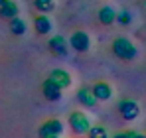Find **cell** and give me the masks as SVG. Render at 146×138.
Instances as JSON below:
<instances>
[{"instance_id": "cell-1", "label": "cell", "mask_w": 146, "mask_h": 138, "mask_svg": "<svg viewBox=\"0 0 146 138\" xmlns=\"http://www.w3.org/2000/svg\"><path fill=\"white\" fill-rule=\"evenodd\" d=\"M111 49H113V53H115L119 59H122V61H132V59H136V55H138L136 46H134L128 38H122V36L113 42Z\"/></svg>"}, {"instance_id": "cell-2", "label": "cell", "mask_w": 146, "mask_h": 138, "mask_svg": "<svg viewBox=\"0 0 146 138\" xmlns=\"http://www.w3.org/2000/svg\"><path fill=\"white\" fill-rule=\"evenodd\" d=\"M69 126L75 134H87L91 128V118L81 111H75L69 115Z\"/></svg>"}, {"instance_id": "cell-3", "label": "cell", "mask_w": 146, "mask_h": 138, "mask_svg": "<svg viewBox=\"0 0 146 138\" xmlns=\"http://www.w3.org/2000/svg\"><path fill=\"white\" fill-rule=\"evenodd\" d=\"M117 109H119V113L124 120H136L138 115H140V107H138V103L136 101H132V99H122L119 101V105H117Z\"/></svg>"}, {"instance_id": "cell-4", "label": "cell", "mask_w": 146, "mask_h": 138, "mask_svg": "<svg viewBox=\"0 0 146 138\" xmlns=\"http://www.w3.org/2000/svg\"><path fill=\"white\" fill-rule=\"evenodd\" d=\"M63 134V122L59 118H51V120H46L40 130H38V136L40 138H53V136H61Z\"/></svg>"}, {"instance_id": "cell-5", "label": "cell", "mask_w": 146, "mask_h": 138, "mask_svg": "<svg viewBox=\"0 0 146 138\" xmlns=\"http://www.w3.org/2000/svg\"><path fill=\"white\" fill-rule=\"evenodd\" d=\"M69 46H71L77 53H85V51H89V47H91V38H89L87 32L77 30V32H73L71 38H69Z\"/></svg>"}, {"instance_id": "cell-6", "label": "cell", "mask_w": 146, "mask_h": 138, "mask_svg": "<svg viewBox=\"0 0 146 138\" xmlns=\"http://www.w3.org/2000/svg\"><path fill=\"white\" fill-rule=\"evenodd\" d=\"M61 91H63V89H61L57 83H53L49 77L44 81V85H42V93H44V97H46L48 101H51V103H55V101L61 99Z\"/></svg>"}, {"instance_id": "cell-7", "label": "cell", "mask_w": 146, "mask_h": 138, "mask_svg": "<svg viewBox=\"0 0 146 138\" xmlns=\"http://www.w3.org/2000/svg\"><path fill=\"white\" fill-rule=\"evenodd\" d=\"M20 14V8L14 0H0V18L4 20H12Z\"/></svg>"}, {"instance_id": "cell-8", "label": "cell", "mask_w": 146, "mask_h": 138, "mask_svg": "<svg viewBox=\"0 0 146 138\" xmlns=\"http://www.w3.org/2000/svg\"><path fill=\"white\" fill-rule=\"evenodd\" d=\"M49 79H51L53 83H57L61 89H69V87H71V75H69V71H65V69H53V71L49 73Z\"/></svg>"}, {"instance_id": "cell-9", "label": "cell", "mask_w": 146, "mask_h": 138, "mask_svg": "<svg viewBox=\"0 0 146 138\" xmlns=\"http://www.w3.org/2000/svg\"><path fill=\"white\" fill-rule=\"evenodd\" d=\"M91 89H93V95L97 97V101H109L113 97V87L105 81H97Z\"/></svg>"}, {"instance_id": "cell-10", "label": "cell", "mask_w": 146, "mask_h": 138, "mask_svg": "<svg viewBox=\"0 0 146 138\" xmlns=\"http://www.w3.org/2000/svg\"><path fill=\"white\" fill-rule=\"evenodd\" d=\"M77 101L83 105V107H95L97 105V97L93 95V89L91 87H81L79 91H77Z\"/></svg>"}, {"instance_id": "cell-11", "label": "cell", "mask_w": 146, "mask_h": 138, "mask_svg": "<svg viewBox=\"0 0 146 138\" xmlns=\"http://www.w3.org/2000/svg\"><path fill=\"white\" fill-rule=\"evenodd\" d=\"M34 28H36V32L40 34V36H48L49 32L53 30V24L49 20L46 14H40V16H36V20H34Z\"/></svg>"}, {"instance_id": "cell-12", "label": "cell", "mask_w": 146, "mask_h": 138, "mask_svg": "<svg viewBox=\"0 0 146 138\" xmlns=\"http://www.w3.org/2000/svg\"><path fill=\"white\" fill-rule=\"evenodd\" d=\"M49 49L55 53V55H67V40L63 38V36H53L51 40H49Z\"/></svg>"}, {"instance_id": "cell-13", "label": "cell", "mask_w": 146, "mask_h": 138, "mask_svg": "<svg viewBox=\"0 0 146 138\" xmlns=\"http://www.w3.org/2000/svg\"><path fill=\"white\" fill-rule=\"evenodd\" d=\"M99 22L103 26H113L117 24V10L113 6H103L99 10Z\"/></svg>"}, {"instance_id": "cell-14", "label": "cell", "mask_w": 146, "mask_h": 138, "mask_svg": "<svg viewBox=\"0 0 146 138\" xmlns=\"http://www.w3.org/2000/svg\"><path fill=\"white\" fill-rule=\"evenodd\" d=\"M8 22H10V32H12L14 36H24L26 34V22L20 16H16V18L8 20Z\"/></svg>"}, {"instance_id": "cell-15", "label": "cell", "mask_w": 146, "mask_h": 138, "mask_svg": "<svg viewBox=\"0 0 146 138\" xmlns=\"http://www.w3.org/2000/svg\"><path fill=\"white\" fill-rule=\"evenodd\" d=\"M36 4V10H40L42 14H48L55 8V0H34Z\"/></svg>"}, {"instance_id": "cell-16", "label": "cell", "mask_w": 146, "mask_h": 138, "mask_svg": "<svg viewBox=\"0 0 146 138\" xmlns=\"http://www.w3.org/2000/svg\"><path fill=\"white\" fill-rule=\"evenodd\" d=\"M87 138H109V132L105 126H91L89 132H87Z\"/></svg>"}, {"instance_id": "cell-17", "label": "cell", "mask_w": 146, "mask_h": 138, "mask_svg": "<svg viewBox=\"0 0 146 138\" xmlns=\"http://www.w3.org/2000/svg\"><path fill=\"white\" fill-rule=\"evenodd\" d=\"M130 22H132V14H130L128 10H121V12H117V24H121V26H128Z\"/></svg>"}, {"instance_id": "cell-18", "label": "cell", "mask_w": 146, "mask_h": 138, "mask_svg": "<svg viewBox=\"0 0 146 138\" xmlns=\"http://www.w3.org/2000/svg\"><path fill=\"white\" fill-rule=\"evenodd\" d=\"M113 138H132V130H121V132L113 134Z\"/></svg>"}, {"instance_id": "cell-19", "label": "cell", "mask_w": 146, "mask_h": 138, "mask_svg": "<svg viewBox=\"0 0 146 138\" xmlns=\"http://www.w3.org/2000/svg\"><path fill=\"white\" fill-rule=\"evenodd\" d=\"M132 138H146V134H138V132H132Z\"/></svg>"}, {"instance_id": "cell-20", "label": "cell", "mask_w": 146, "mask_h": 138, "mask_svg": "<svg viewBox=\"0 0 146 138\" xmlns=\"http://www.w3.org/2000/svg\"><path fill=\"white\" fill-rule=\"evenodd\" d=\"M53 138H61V136H53Z\"/></svg>"}]
</instances>
